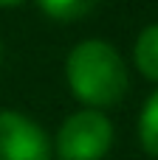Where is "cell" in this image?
<instances>
[{
    "mask_svg": "<svg viewBox=\"0 0 158 160\" xmlns=\"http://www.w3.org/2000/svg\"><path fill=\"white\" fill-rule=\"evenodd\" d=\"M65 82L79 104L90 110H107L127 96L130 73L122 53L107 39L88 37L68 51Z\"/></svg>",
    "mask_w": 158,
    "mask_h": 160,
    "instance_id": "cell-1",
    "label": "cell"
},
{
    "mask_svg": "<svg viewBox=\"0 0 158 160\" xmlns=\"http://www.w3.org/2000/svg\"><path fill=\"white\" fill-rule=\"evenodd\" d=\"M48 132L20 110H0V160H51Z\"/></svg>",
    "mask_w": 158,
    "mask_h": 160,
    "instance_id": "cell-3",
    "label": "cell"
},
{
    "mask_svg": "<svg viewBox=\"0 0 158 160\" xmlns=\"http://www.w3.org/2000/svg\"><path fill=\"white\" fill-rule=\"evenodd\" d=\"M0 62H3V42H0Z\"/></svg>",
    "mask_w": 158,
    "mask_h": 160,
    "instance_id": "cell-8",
    "label": "cell"
},
{
    "mask_svg": "<svg viewBox=\"0 0 158 160\" xmlns=\"http://www.w3.org/2000/svg\"><path fill=\"white\" fill-rule=\"evenodd\" d=\"M34 3H37V8H40L45 17H51V20H57V22L82 20V17H88V14L99 6V0H34Z\"/></svg>",
    "mask_w": 158,
    "mask_h": 160,
    "instance_id": "cell-5",
    "label": "cell"
},
{
    "mask_svg": "<svg viewBox=\"0 0 158 160\" xmlns=\"http://www.w3.org/2000/svg\"><path fill=\"white\" fill-rule=\"evenodd\" d=\"M116 129L102 110L82 107L71 112L51 138L57 160H105L113 149Z\"/></svg>",
    "mask_w": 158,
    "mask_h": 160,
    "instance_id": "cell-2",
    "label": "cell"
},
{
    "mask_svg": "<svg viewBox=\"0 0 158 160\" xmlns=\"http://www.w3.org/2000/svg\"><path fill=\"white\" fill-rule=\"evenodd\" d=\"M139 141H141V146H144L147 155L158 158V90L150 93V98L141 107V115H139Z\"/></svg>",
    "mask_w": 158,
    "mask_h": 160,
    "instance_id": "cell-6",
    "label": "cell"
},
{
    "mask_svg": "<svg viewBox=\"0 0 158 160\" xmlns=\"http://www.w3.org/2000/svg\"><path fill=\"white\" fill-rule=\"evenodd\" d=\"M23 6V0H0V8H17Z\"/></svg>",
    "mask_w": 158,
    "mask_h": 160,
    "instance_id": "cell-7",
    "label": "cell"
},
{
    "mask_svg": "<svg viewBox=\"0 0 158 160\" xmlns=\"http://www.w3.org/2000/svg\"><path fill=\"white\" fill-rule=\"evenodd\" d=\"M133 62L147 82L158 84V22H150L139 31L133 45Z\"/></svg>",
    "mask_w": 158,
    "mask_h": 160,
    "instance_id": "cell-4",
    "label": "cell"
}]
</instances>
